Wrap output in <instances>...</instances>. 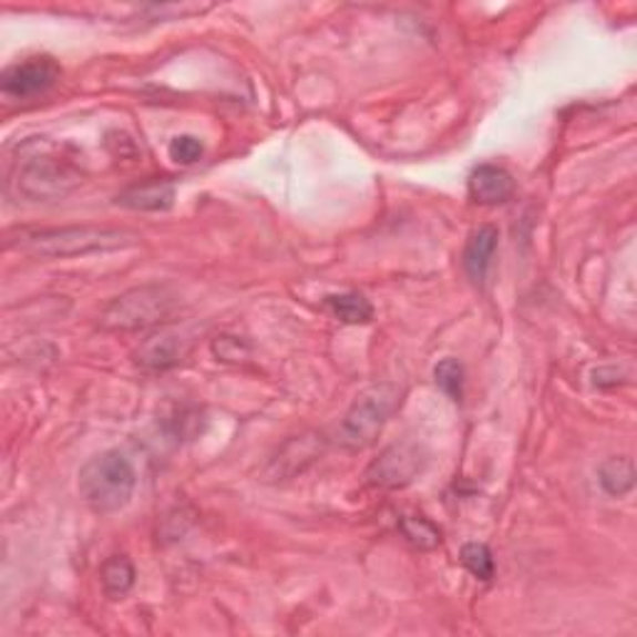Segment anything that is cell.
<instances>
[{"label": "cell", "instance_id": "6da1fadb", "mask_svg": "<svg viewBox=\"0 0 637 637\" xmlns=\"http://www.w3.org/2000/svg\"><path fill=\"white\" fill-rule=\"evenodd\" d=\"M143 239L125 227H100V225H73V227H43V229H18L6 237L8 249H23L28 255L43 259L85 257L95 251H117L135 247Z\"/></svg>", "mask_w": 637, "mask_h": 637}, {"label": "cell", "instance_id": "7a4b0ae2", "mask_svg": "<svg viewBox=\"0 0 637 637\" xmlns=\"http://www.w3.org/2000/svg\"><path fill=\"white\" fill-rule=\"evenodd\" d=\"M137 485L135 466L125 453L105 451L90 459L78 476L80 499L97 515H113L130 503Z\"/></svg>", "mask_w": 637, "mask_h": 637}, {"label": "cell", "instance_id": "3957f363", "mask_svg": "<svg viewBox=\"0 0 637 637\" xmlns=\"http://www.w3.org/2000/svg\"><path fill=\"white\" fill-rule=\"evenodd\" d=\"M85 172L80 169L73 157L60 153L55 145H45V150H35L20 157L16 169L18 192L33 202H55L83 185Z\"/></svg>", "mask_w": 637, "mask_h": 637}, {"label": "cell", "instance_id": "277c9868", "mask_svg": "<svg viewBox=\"0 0 637 637\" xmlns=\"http://www.w3.org/2000/svg\"><path fill=\"white\" fill-rule=\"evenodd\" d=\"M401 403V389L391 381L373 383L353 399L339 427V443L349 451H363L377 443L383 427Z\"/></svg>", "mask_w": 637, "mask_h": 637}, {"label": "cell", "instance_id": "5b68a950", "mask_svg": "<svg viewBox=\"0 0 637 637\" xmlns=\"http://www.w3.org/2000/svg\"><path fill=\"white\" fill-rule=\"evenodd\" d=\"M172 309L175 297L167 287L143 285L127 289L125 295L115 297L100 315V329L105 331H140L150 327H160Z\"/></svg>", "mask_w": 637, "mask_h": 637}, {"label": "cell", "instance_id": "8992f818", "mask_svg": "<svg viewBox=\"0 0 637 637\" xmlns=\"http://www.w3.org/2000/svg\"><path fill=\"white\" fill-rule=\"evenodd\" d=\"M427 451L413 441H399L391 443L389 449L379 453V459L371 461V466L363 473V481L371 489L381 491H399L407 489L417 481L423 469H427Z\"/></svg>", "mask_w": 637, "mask_h": 637}, {"label": "cell", "instance_id": "52a82bcc", "mask_svg": "<svg viewBox=\"0 0 637 637\" xmlns=\"http://www.w3.org/2000/svg\"><path fill=\"white\" fill-rule=\"evenodd\" d=\"M60 75H63V70H60L53 58L35 55L23 60V63L10 65L6 73L0 75V90H3V95L8 97L28 100L55 88Z\"/></svg>", "mask_w": 637, "mask_h": 637}, {"label": "cell", "instance_id": "ba28073f", "mask_svg": "<svg viewBox=\"0 0 637 637\" xmlns=\"http://www.w3.org/2000/svg\"><path fill=\"white\" fill-rule=\"evenodd\" d=\"M323 446H327V441H323V433H317V431H309V433H301V436L289 439L285 446L277 451V456L269 461L267 479L287 481L291 476H297V473L311 466V463L321 456Z\"/></svg>", "mask_w": 637, "mask_h": 637}, {"label": "cell", "instance_id": "9c48e42d", "mask_svg": "<svg viewBox=\"0 0 637 637\" xmlns=\"http://www.w3.org/2000/svg\"><path fill=\"white\" fill-rule=\"evenodd\" d=\"M187 349L189 341L185 339V333L169 327H160L140 343V349L135 351V361L150 371H167L182 363V359L187 357Z\"/></svg>", "mask_w": 637, "mask_h": 637}, {"label": "cell", "instance_id": "30bf717a", "mask_svg": "<svg viewBox=\"0 0 637 637\" xmlns=\"http://www.w3.org/2000/svg\"><path fill=\"white\" fill-rule=\"evenodd\" d=\"M515 192V182L508 169L499 165H481L471 172L469 177V195L476 199L479 205H503L508 202Z\"/></svg>", "mask_w": 637, "mask_h": 637}, {"label": "cell", "instance_id": "8fae6325", "mask_svg": "<svg viewBox=\"0 0 637 637\" xmlns=\"http://www.w3.org/2000/svg\"><path fill=\"white\" fill-rule=\"evenodd\" d=\"M175 182L169 179H147L140 185L127 187L117 195V205L135 212H165L175 205Z\"/></svg>", "mask_w": 637, "mask_h": 637}, {"label": "cell", "instance_id": "7c38bea8", "mask_svg": "<svg viewBox=\"0 0 637 637\" xmlns=\"http://www.w3.org/2000/svg\"><path fill=\"white\" fill-rule=\"evenodd\" d=\"M495 249H499V229L493 225H483L469 237L466 249H463V269L473 285H483Z\"/></svg>", "mask_w": 637, "mask_h": 637}, {"label": "cell", "instance_id": "4fadbf2b", "mask_svg": "<svg viewBox=\"0 0 637 637\" xmlns=\"http://www.w3.org/2000/svg\"><path fill=\"white\" fill-rule=\"evenodd\" d=\"M135 578V565L130 563L127 555H113V558L103 563V571H100V581H103V590L110 600H123L133 590Z\"/></svg>", "mask_w": 637, "mask_h": 637}, {"label": "cell", "instance_id": "5bb4252c", "mask_svg": "<svg viewBox=\"0 0 637 637\" xmlns=\"http://www.w3.org/2000/svg\"><path fill=\"white\" fill-rule=\"evenodd\" d=\"M598 483L600 489L613 495V499H623L635 489V466L628 456H613L600 463L598 469Z\"/></svg>", "mask_w": 637, "mask_h": 637}, {"label": "cell", "instance_id": "9a60e30c", "mask_svg": "<svg viewBox=\"0 0 637 637\" xmlns=\"http://www.w3.org/2000/svg\"><path fill=\"white\" fill-rule=\"evenodd\" d=\"M327 309L337 317L341 323H351V327H359V323H369L373 319V307L371 301L359 295V291H343V295H331L327 297Z\"/></svg>", "mask_w": 637, "mask_h": 637}, {"label": "cell", "instance_id": "2e32d148", "mask_svg": "<svg viewBox=\"0 0 637 637\" xmlns=\"http://www.w3.org/2000/svg\"><path fill=\"white\" fill-rule=\"evenodd\" d=\"M399 531L409 545L419 551H433L441 545V528L436 523H431L429 518H421V515H403L399 521Z\"/></svg>", "mask_w": 637, "mask_h": 637}, {"label": "cell", "instance_id": "e0dca14e", "mask_svg": "<svg viewBox=\"0 0 637 637\" xmlns=\"http://www.w3.org/2000/svg\"><path fill=\"white\" fill-rule=\"evenodd\" d=\"M461 563L473 578H479L483 583H489L495 575V561L489 545L483 543H466L461 548Z\"/></svg>", "mask_w": 637, "mask_h": 637}, {"label": "cell", "instance_id": "ac0fdd59", "mask_svg": "<svg viewBox=\"0 0 637 637\" xmlns=\"http://www.w3.org/2000/svg\"><path fill=\"white\" fill-rule=\"evenodd\" d=\"M433 379H436V387L446 393L451 401L463 399V381H466V371H463V363L459 359H443L436 369H433Z\"/></svg>", "mask_w": 637, "mask_h": 637}, {"label": "cell", "instance_id": "d6986e66", "mask_svg": "<svg viewBox=\"0 0 637 637\" xmlns=\"http://www.w3.org/2000/svg\"><path fill=\"white\" fill-rule=\"evenodd\" d=\"M205 155V145L199 143L197 137L192 135H179L169 143V157L177 162V165H195Z\"/></svg>", "mask_w": 637, "mask_h": 637}, {"label": "cell", "instance_id": "ffe728a7", "mask_svg": "<svg viewBox=\"0 0 637 637\" xmlns=\"http://www.w3.org/2000/svg\"><path fill=\"white\" fill-rule=\"evenodd\" d=\"M212 351H215V357L219 361H227V363L245 361L249 357L247 343L237 337H227V333H222V337L215 339V343H212Z\"/></svg>", "mask_w": 637, "mask_h": 637}]
</instances>
